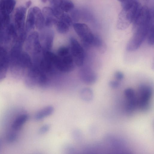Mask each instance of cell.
<instances>
[{
    "label": "cell",
    "mask_w": 154,
    "mask_h": 154,
    "mask_svg": "<svg viewBox=\"0 0 154 154\" xmlns=\"http://www.w3.org/2000/svg\"><path fill=\"white\" fill-rule=\"evenodd\" d=\"M23 46L14 45L9 54V67L15 76L20 78L30 67L32 61L29 54L23 51Z\"/></svg>",
    "instance_id": "6da1fadb"
},
{
    "label": "cell",
    "mask_w": 154,
    "mask_h": 154,
    "mask_svg": "<svg viewBox=\"0 0 154 154\" xmlns=\"http://www.w3.org/2000/svg\"><path fill=\"white\" fill-rule=\"evenodd\" d=\"M141 7L136 1H132L126 3L119 15L116 23L117 28L122 30L127 28L133 22Z\"/></svg>",
    "instance_id": "7a4b0ae2"
},
{
    "label": "cell",
    "mask_w": 154,
    "mask_h": 154,
    "mask_svg": "<svg viewBox=\"0 0 154 154\" xmlns=\"http://www.w3.org/2000/svg\"><path fill=\"white\" fill-rule=\"evenodd\" d=\"M73 26L85 47L88 48L92 45L95 35L86 24L83 23H74L73 24Z\"/></svg>",
    "instance_id": "3957f363"
},
{
    "label": "cell",
    "mask_w": 154,
    "mask_h": 154,
    "mask_svg": "<svg viewBox=\"0 0 154 154\" xmlns=\"http://www.w3.org/2000/svg\"><path fill=\"white\" fill-rule=\"evenodd\" d=\"M25 42V49L27 51L30 52L33 57L41 54L42 48L40 44L39 34L36 31L31 32L27 37Z\"/></svg>",
    "instance_id": "277c9868"
},
{
    "label": "cell",
    "mask_w": 154,
    "mask_h": 154,
    "mask_svg": "<svg viewBox=\"0 0 154 154\" xmlns=\"http://www.w3.org/2000/svg\"><path fill=\"white\" fill-rule=\"evenodd\" d=\"M139 99L138 105L140 110L145 112L148 110L150 106V100L152 94V89L149 85H140L138 88Z\"/></svg>",
    "instance_id": "5b68a950"
},
{
    "label": "cell",
    "mask_w": 154,
    "mask_h": 154,
    "mask_svg": "<svg viewBox=\"0 0 154 154\" xmlns=\"http://www.w3.org/2000/svg\"><path fill=\"white\" fill-rule=\"evenodd\" d=\"M71 55L74 62L78 66H82L85 58L84 50L77 40L71 37L69 39Z\"/></svg>",
    "instance_id": "8992f818"
},
{
    "label": "cell",
    "mask_w": 154,
    "mask_h": 154,
    "mask_svg": "<svg viewBox=\"0 0 154 154\" xmlns=\"http://www.w3.org/2000/svg\"><path fill=\"white\" fill-rule=\"evenodd\" d=\"M73 61L72 55L69 54L63 57L57 55L54 61V66L62 72H69L73 71L74 68Z\"/></svg>",
    "instance_id": "52a82bcc"
},
{
    "label": "cell",
    "mask_w": 154,
    "mask_h": 154,
    "mask_svg": "<svg viewBox=\"0 0 154 154\" xmlns=\"http://www.w3.org/2000/svg\"><path fill=\"white\" fill-rule=\"evenodd\" d=\"M26 8L21 6L17 8L14 14V26L18 35L25 31Z\"/></svg>",
    "instance_id": "ba28073f"
},
{
    "label": "cell",
    "mask_w": 154,
    "mask_h": 154,
    "mask_svg": "<svg viewBox=\"0 0 154 154\" xmlns=\"http://www.w3.org/2000/svg\"><path fill=\"white\" fill-rule=\"evenodd\" d=\"M41 31L39 34V38L42 51H50L53 45L54 32L48 28H44Z\"/></svg>",
    "instance_id": "9c48e42d"
},
{
    "label": "cell",
    "mask_w": 154,
    "mask_h": 154,
    "mask_svg": "<svg viewBox=\"0 0 154 154\" xmlns=\"http://www.w3.org/2000/svg\"><path fill=\"white\" fill-rule=\"evenodd\" d=\"M9 67V57L6 48L0 46V82L5 77Z\"/></svg>",
    "instance_id": "30bf717a"
},
{
    "label": "cell",
    "mask_w": 154,
    "mask_h": 154,
    "mask_svg": "<svg viewBox=\"0 0 154 154\" xmlns=\"http://www.w3.org/2000/svg\"><path fill=\"white\" fill-rule=\"evenodd\" d=\"M79 74L82 80L86 84H91L96 81V74L88 67L82 68L79 71Z\"/></svg>",
    "instance_id": "8fae6325"
},
{
    "label": "cell",
    "mask_w": 154,
    "mask_h": 154,
    "mask_svg": "<svg viewBox=\"0 0 154 154\" xmlns=\"http://www.w3.org/2000/svg\"><path fill=\"white\" fill-rule=\"evenodd\" d=\"M42 12L44 19L45 27L49 28L55 24L57 20L51 8L44 7Z\"/></svg>",
    "instance_id": "7c38bea8"
},
{
    "label": "cell",
    "mask_w": 154,
    "mask_h": 154,
    "mask_svg": "<svg viewBox=\"0 0 154 154\" xmlns=\"http://www.w3.org/2000/svg\"><path fill=\"white\" fill-rule=\"evenodd\" d=\"M15 4V0H1L0 2L1 16L9 15L14 10Z\"/></svg>",
    "instance_id": "4fadbf2b"
},
{
    "label": "cell",
    "mask_w": 154,
    "mask_h": 154,
    "mask_svg": "<svg viewBox=\"0 0 154 154\" xmlns=\"http://www.w3.org/2000/svg\"><path fill=\"white\" fill-rule=\"evenodd\" d=\"M35 21V25L38 30H41L45 27V21L42 12L38 7L32 8Z\"/></svg>",
    "instance_id": "5bb4252c"
},
{
    "label": "cell",
    "mask_w": 154,
    "mask_h": 154,
    "mask_svg": "<svg viewBox=\"0 0 154 154\" xmlns=\"http://www.w3.org/2000/svg\"><path fill=\"white\" fill-rule=\"evenodd\" d=\"M54 107L51 106H46L37 112L34 116L35 120L39 121L51 115L54 111Z\"/></svg>",
    "instance_id": "9a60e30c"
},
{
    "label": "cell",
    "mask_w": 154,
    "mask_h": 154,
    "mask_svg": "<svg viewBox=\"0 0 154 154\" xmlns=\"http://www.w3.org/2000/svg\"><path fill=\"white\" fill-rule=\"evenodd\" d=\"M35 25V17L32 8L29 10L25 23V29L27 33L33 29Z\"/></svg>",
    "instance_id": "2e32d148"
},
{
    "label": "cell",
    "mask_w": 154,
    "mask_h": 154,
    "mask_svg": "<svg viewBox=\"0 0 154 154\" xmlns=\"http://www.w3.org/2000/svg\"><path fill=\"white\" fill-rule=\"evenodd\" d=\"M127 99L126 110L127 113L130 115L133 113L138 105V100L136 96Z\"/></svg>",
    "instance_id": "e0dca14e"
},
{
    "label": "cell",
    "mask_w": 154,
    "mask_h": 154,
    "mask_svg": "<svg viewBox=\"0 0 154 154\" xmlns=\"http://www.w3.org/2000/svg\"><path fill=\"white\" fill-rule=\"evenodd\" d=\"M80 96L82 99L86 102L91 101L93 97V94L92 90L89 88L83 89L80 92Z\"/></svg>",
    "instance_id": "ac0fdd59"
},
{
    "label": "cell",
    "mask_w": 154,
    "mask_h": 154,
    "mask_svg": "<svg viewBox=\"0 0 154 154\" xmlns=\"http://www.w3.org/2000/svg\"><path fill=\"white\" fill-rule=\"evenodd\" d=\"M55 24L57 31L60 34L66 33L69 31V26L60 20H57Z\"/></svg>",
    "instance_id": "d6986e66"
},
{
    "label": "cell",
    "mask_w": 154,
    "mask_h": 154,
    "mask_svg": "<svg viewBox=\"0 0 154 154\" xmlns=\"http://www.w3.org/2000/svg\"><path fill=\"white\" fill-rule=\"evenodd\" d=\"M74 6L72 2L68 0H63L60 5V8L63 11L69 12L74 8Z\"/></svg>",
    "instance_id": "ffe728a7"
},
{
    "label": "cell",
    "mask_w": 154,
    "mask_h": 154,
    "mask_svg": "<svg viewBox=\"0 0 154 154\" xmlns=\"http://www.w3.org/2000/svg\"><path fill=\"white\" fill-rule=\"evenodd\" d=\"M147 37V42L149 44L152 45L154 44V27L152 25L149 29Z\"/></svg>",
    "instance_id": "44dd1931"
},
{
    "label": "cell",
    "mask_w": 154,
    "mask_h": 154,
    "mask_svg": "<svg viewBox=\"0 0 154 154\" xmlns=\"http://www.w3.org/2000/svg\"><path fill=\"white\" fill-rule=\"evenodd\" d=\"M59 20L63 22L69 26L72 23V19L71 17L68 14L63 13Z\"/></svg>",
    "instance_id": "7402d4cb"
},
{
    "label": "cell",
    "mask_w": 154,
    "mask_h": 154,
    "mask_svg": "<svg viewBox=\"0 0 154 154\" xmlns=\"http://www.w3.org/2000/svg\"><path fill=\"white\" fill-rule=\"evenodd\" d=\"M69 49L66 47H60L57 51V55L60 57L69 54Z\"/></svg>",
    "instance_id": "603a6c76"
},
{
    "label": "cell",
    "mask_w": 154,
    "mask_h": 154,
    "mask_svg": "<svg viewBox=\"0 0 154 154\" xmlns=\"http://www.w3.org/2000/svg\"><path fill=\"white\" fill-rule=\"evenodd\" d=\"M124 94L126 99L131 98L136 96L134 90L131 88L126 89L124 91Z\"/></svg>",
    "instance_id": "cb8c5ba5"
},
{
    "label": "cell",
    "mask_w": 154,
    "mask_h": 154,
    "mask_svg": "<svg viewBox=\"0 0 154 154\" xmlns=\"http://www.w3.org/2000/svg\"><path fill=\"white\" fill-rule=\"evenodd\" d=\"M50 126L48 124H45L42 126L39 130V133L43 134L47 132L49 130Z\"/></svg>",
    "instance_id": "d4e9b609"
},
{
    "label": "cell",
    "mask_w": 154,
    "mask_h": 154,
    "mask_svg": "<svg viewBox=\"0 0 154 154\" xmlns=\"http://www.w3.org/2000/svg\"><path fill=\"white\" fill-rule=\"evenodd\" d=\"M63 0H50L52 7H60Z\"/></svg>",
    "instance_id": "484cf974"
},
{
    "label": "cell",
    "mask_w": 154,
    "mask_h": 154,
    "mask_svg": "<svg viewBox=\"0 0 154 154\" xmlns=\"http://www.w3.org/2000/svg\"><path fill=\"white\" fill-rule=\"evenodd\" d=\"M115 78L118 80H122L124 77L123 74L120 71H117L114 74Z\"/></svg>",
    "instance_id": "4316f807"
},
{
    "label": "cell",
    "mask_w": 154,
    "mask_h": 154,
    "mask_svg": "<svg viewBox=\"0 0 154 154\" xmlns=\"http://www.w3.org/2000/svg\"><path fill=\"white\" fill-rule=\"evenodd\" d=\"M109 85L110 87L112 88H115L119 87L120 84L118 81H112L109 83Z\"/></svg>",
    "instance_id": "83f0119b"
},
{
    "label": "cell",
    "mask_w": 154,
    "mask_h": 154,
    "mask_svg": "<svg viewBox=\"0 0 154 154\" xmlns=\"http://www.w3.org/2000/svg\"><path fill=\"white\" fill-rule=\"evenodd\" d=\"M32 4V2L30 0L27 1L26 3L25 7L26 9L29 8Z\"/></svg>",
    "instance_id": "f1b7e54d"
},
{
    "label": "cell",
    "mask_w": 154,
    "mask_h": 154,
    "mask_svg": "<svg viewBox=\"0 0 154 154\" xmlns=\"http://www.w3.org/2000/svg\"><path fill=\"white\" fill-rule=\"evenodd\" d=\"M119 2H121L122 3H126L127 2L128 0H118Z\"/></svg>",
    "instance_id": "f546056e"
},
{
    "label": "cell",
    "mask_w": 154,
    "mask_h": 154,
    "mask_svg": "<svg viewBox=\"0 0 154 154\" xmlns=\"http://www.w3.org/2000/svg\"><path fill=\"white\" fill-rule=\"evenodd\" d=\"M42 2H46L47 0H40Z\"/></svg>",
    "instance_id": "4dcf8cb0"
},
{
    "label": "cell",
    "mask_w": 154,
    "mask_h": 154,
    "mask_svg": "<svg viewBox=\"0 0 154 154\" xmlns=\"http://www.w3.org/2000/svg\"><path fill=\"white\" fill-rule=\"evenodd\" d=\"M133 1V0H128L127 1V2H131V1Z\"/></svg>",
    "instance_id": "1f68e13d"
}]
</instances>
